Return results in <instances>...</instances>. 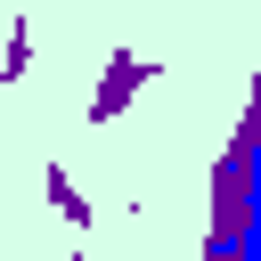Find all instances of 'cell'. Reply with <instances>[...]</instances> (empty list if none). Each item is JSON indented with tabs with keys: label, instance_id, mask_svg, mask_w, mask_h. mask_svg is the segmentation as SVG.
<instances>
[{
	"label": "cell",
	"instance_id": "cell-1",
	"mask_svg": "<svg viewBox=\"0 0 261 261\" xmlns=\"http://www.w3.org/2000/svg\"><path fill=\"white\" fill-rule=\"evenodd\" d=\"M228 204L245 220L220 228L212 245L220 253H261V98H253V122H245V147H237V171H228Z\"/></svg>",
	"mask_w": 261,
	"mask_h": 261
}]
</instances>
